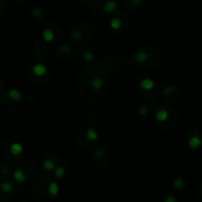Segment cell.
<instances>
[{
	"label": "cell",
	"mask_w": 202,
	"mask_h": 202,
	"mask_svg": "<svg viewBox=\"0 0 202 202\" xmlns=\"http://www.w3.org/2000/svg\"><path fill=\"white\" fill-rule=\"evenodd\" d=\"M155 86V83L154 81L150 78H144L142 81L140 82V87L142 88L143 90H146V91H149V90H152Z\"/></svg>",
	"instance_id": "cell-1"
},
{
	"label": "cell",
	"mask_w": 202,
	"mask_h": 202,
	"mask_svg": "<svg viewBox=\"0 0 202 202\" xmlns=\"http://www.w3.org/2000/svg\"><path fill=\"white\" fill-rule=\"evenodd\" d=\"M155 117H156V119L159 121V122H164V121H166L168 118H169V112L164 109H161L156 112Z\"/></svg>",
	"instance_id": "cell-2"
},
{
	"label": "cell",
	"mask_w": 202,
	"mask_h": 202,
	"mask_svg": "<svg viewBox=\"0 0 202 202\" xmlns=\"http://www.w3.org/2000/svg\"><path fill=\"white\" fill-rule=\"evenodd\" d=\"M117 9V2L114 0H107L104 5V11L106 13H111Z\"/></svg>",
	"instance_id": "cell-3"
},
{
	"label": "cell",
	"mask_w": 202,
	"mask_h": 202,
	"mask_svg": "<svg viewBox=\"0 0 202 202\" xmlns=\"http://www.w3.org/2000/svg\"><path fill=\"white\" fill-rule=\"evenodd\" d=\"M7 96H8L11 100L16 101V102H19V101L22 99V94H21V92L18 91V90H16V89H11V90H9L8 93H7Z\"/></svg>",
	"instance_id": "cell-4"
},
{
	"label": "cell",
	"mask_w": 202,
	"mask_h": 202,
	"mask_svg": "<svg viewBox=\"0 0 202 202\" xmlns=\"http://www.w3.org/2000/svg\"><path fill=\"white\" fill-rule=\"evenodd\" d=\"M33 71L37 76H44L46 73V67L43 64H36L33 66Z\"/></svg>",
	"instance_id": "cell-5"
},
{
	"label": "cell",
	"mask_w": 202,
	"mask_h": 202,
	"mask_svg": "<svg viewBox=\"0 0 202 202\" xmlns=\"http://www.w3.org/2000/svg\"><path fill=\"white\" fill-rule=\"evenodd\" d=\"M10 151L13 155H14V156H19V155L23 152V146L18 142H15L11 145Z\"/></svg>",
	"instance_id": "cell-6"
},
{
	"label": "cell",
	"mask_w": 202,
	"mask_h": 202,
	"mask_svg": "<svg viewBox=\"0 0 202 202\" xmlns=\"http://www.w3.org/2000/svg\"><path fill=\"white\" fill-rule=\"evenodd\" d=\"M86 136L89 140H92V141H95L99 138V134L98 132L93 128V127H89L88 129L86 131Z\"/></svg>",
	"instance_id": "cell-7"
},
{
	"label": "cell",
	"mask_w": 202,
	"mask_h": 202,
	"mask_svg": "<svg viewBox=\"0 0 202 202\" xmlns=\"http://www.w3.org/2000/svg\"><path fill=\"white\" fill-rule=\"evenodd\" d=\"M201 144V140L198 136H192L189 140H188V146L191 149H196V148Z\"/></svg>",
	"instance_id": "cell-8"
},
{
	"label": "cell",
	"mask_w": 202,
	"mask_h": 202,
	"mask_svg": "<svg viewBox=\"0 0 202 202\" xmlns=\"http://www.w3.org/2000/svg\"><path fill=\"white\" fill-rule=\"evenodd\" d=\"M148 59V54L145 52V51H138L135 55V61L137 63H143L145 62L146 60Z\"/></svg>",
	"instance_id": "cell-9"
},
{
	"label": "cell",
	"mask_w": 202,
	"mask_h": 202,
	"mask_svg": "<svg viewBox=\"0 0 202 202\" xmlns=\"http://www.w3.org/2000/svg\"><path fill=\"white\" fill-rule=\"evenodd\" d=\"M91 84H92V87H93L94 89L99 90V89H101L104 86V80L102 78H100V77H97V78L92 80V83Z\"/></svg>",
	"instance_id": "cell-10"
},
{
	"label": "cell",
	"mask_w": 202,
	"mask_h": 202,
	"mask_svg": "<svg viewBox=\"0 0 202 202\" xmlns=\"http://www.w3.org/2000/svg\"><path fill=\"white\" fill-rule=\"evenodd\" d=\"M53 38H54V34H53V32L51 30H45L44 31L43 33V39L45 40V42H51V40L53 39Z\"/></svg>",
	"instance_id": "cell-11"
},
{
	"label": "cell",
	"mask_w": 202,
	"mask_h": 202,
	"mask_svg": "<svg viewBox=\"0 0 202 202\" xmlns=\"http://www.w3.org/2000/svg\"><path fill=\"white\" fill-rule=\"evenodd\" d=\"M14 179L18 181V183H24L26 179V176H25L24 172L17 170L14 172Z\"/></svg>",
	"instance_id": "cell-12"
},
{
	"label": "cell",
	"mask_w": 202,
	"mask_h": 202,
	"mask_svg": "<svg viewBox=\"0 0 202 202\" xmlns=\"http://www.w3.org/2000/svg\"><path fill=\"white\" fill-rule=\"evenodd\" d=\"M121 20L119 19V18H117V17H114L111 21V29H113V30H118L120 27H121Z\"/></svg>",
	"instance_id": "cell-13"
},
{
	"label": "cell",
	"mask_w": 202,
	"mask_h": 202,
	"mask_svg": "<svg viewBox=\"0 0 202 202\" xmlns=\"http://www.w3.org/2000/svg\"><path fill=\"white\" fill-rule=\"evenodd\" d=\"M44 169L46 171H53L54 170V168H55V164H54V162L51 161V160H45L44 162Z\"/></svg>",
	"instance_id": "cell-14"
},
{
	"label": "cell",
	"mask_w": 202,
	"mask_h": 202,
	"mask_svg": "<svg viewBox=\"0 0 202 202\" xmlns=\"http://www.w3.org/2000/svg\"><path fill=\"white\" fill-rule=\"evenodd\" d=\"M64 174H65V169L63 167H58L57 169L55 170V172H54L55 177L58 178V179H61L64 176Z\"/></svg>",
	"instance_id": "cell-15"
},
{
	"label": "cell",
	"mask_w": 202,
	"mask_h": 202,
	"mask_svg": "<svg viewBox=\"0 0 202 202\" xmlns=\"http://www.w3.org/2000/svg\"><path fill=\"white\" fill-rule=\"evenodd\" d=\"M49 193L52 194V195L57 194V192H58V186H57V184L55 183H51L50 185H49Z\"/></svg>",
	"instance_id": "cell-16"
},
{
	"label": "cell",
	"mask_w": 202,
	"mask_h": 202,
	"mask_svg": "<svg viewBox=\"0 0 202 202\" xmlns=\"http://www.w3.org/2000/svg\"><path fill=\"white\" fill-rule=\"evenodd\" d=\"M11 189H12V184H10V183H4L2 185H1V190L3 191V192H10L11 191Z\"/></svg>",
	"instance_id": "cell-17"
},
{
	"label": "cell",
	"mask_w": 202,
	"mask_h": 202,
	"mask_svg": "<svg viewBox=\"0 0 202 202\" xmlns=\"http://www.w3.org/2000/svg\"><path fill=\"white\" fill-rule=\"evenodd\" d=\"M32 15L35 18H40L43 16V11L39 8H34L32 11Z\"/></svg>",
	"instance_id": "cell-18"
},
{
	"label": "cell",
	"mask_w": 202,
	"mask_h": 202,
	"mask_svg": "<svg viewBox=\"0 0 202 202\" xmlns=\"http://www.w3.org/2000/svg\"><path fill=\"white\" fill-rule=\"evenodd\" d=\"M84 58H85V60L87 62H90V61H92V60H93L94 55H93V53L90 52V51H85L84 52Z\"/></svg>",
	"instance_id": "cell-19"
},
{
	"label": "cell",
	"mask_w": 202,
	"mask_h": 202,
	"mask_svg": "<svg viewBox=\"0 0 202 202\" xmlns=\"http://www.w3.org/2000/svg\"><path fill=\"white\" fill-rule=\"evenodd\" d=\"M174 187H176V188H181L184 185V181L181 179H178L174 180Z\"/></svg>",
	"instance_id": "cell-20"
},
{
	"label": "cell",
	"mask_w": 202,
	"mask_h": 202,
	"mask_svg": "<svg viewBox=\"0 0 202 202\" xmlns=\"http://www.w3.org/2000/svg\"><path fill=\"white\" fill-rule=\"evenodd\" d=\"M138 111H139V113L141 114V116H146V114L148 113V109L145 106H141Z\"/></svg>",
	"instance_id": "cell-21"
},
{
	"label": "cell",
	"mask_w": 202,
	"mask_h": 202,
	"mask_svg": "<svg viewBox=\"0 0 202 202\" xmlns=\"http://www.w3.org/2000/svg\"><path fill=\"white\" fill-rule=\"evenodd\" d=\"M61 50H62L64 53H68V52H70L71 49H70V46H69V45H67V44H63V45L61 46Z\"/></svg>",
	"instance_id": "cell-22"
},
{
	"label": "cell",
	"mask_w": 202,
	"mask_h": 202,
	"mask_svg": "<svg viewBox=\"0 0 202 202\" xmlns=\"http://www.w3.org/2000/svg\"><path fill=\"white\" fill-rule=\"evenodd\" d=\"M166 202H177V199L174 196H169L166 199Z\"/></svg>",
	"instance_id": "cell-23"
},
{
	"label": "cell",
	"mask_w": 202,
	"mask_h": 202,
	"mask_svg": "<svg viewBox=\"0 0 202 202\" xmlns=\"http://www.w3.org/2000/svg\"><path fill=\"white\" fill-rule=\"evenodd\" d=\"M131 2L136 4V5H140V4L143 3V0H131Z\"/></svg>",
	"instance_id": "cell-24"
},
{
	"label": "cell",
	"mask_w": 202,
	"mask_h": 202,
	"mask_svg": "<svg viewBox=\"0 0 202 202\" xmlns=\"http://www.w3.org/2000/svg\"><path fill=\"white\" fill-rule=\"evenodd\" d=\"M0 9H1V3H0Z\"/></svg>",
	"instance_id": "cell-25"
}]
</instances>
